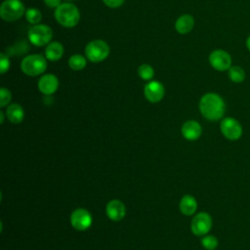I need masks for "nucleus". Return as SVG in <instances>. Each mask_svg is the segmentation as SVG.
Masks as SVG:
<instances>
[{
	"label": "nucleus",
	"instance_id": "nucleus-29",
	"mask_svg": "<svg viewBox=\"0 0 250 250\" xmlns=\"http://www.w3.org/2000/svg\"><path fill=\"white\" fill-rule=\"evenodd\" d=\"M0 117H1L0 122H1V123H3V122H4V113H3L2 111H0Z\"/></svg>",
	"mask_w": 250,
	"mask_h": 250
},
{
	"label": "nucleus",
	"instance_id": "nucleus-6",
	"mask_svg": "<svg viewBox=\"0 0 250 250\" xmlns=\"http://www.w3.org/2000/svg\"><path fill=\"white\" fill-rule=\"evenodd\" d=\"M25 13V8L20 0H5L0 8V16L6 21H15Z\"/></svg>",
	"mask_w": 250,
	"mask_h": 250
},
{
	"label": "nucleus",
	"instance_id": "nucleus-15",
	"mask_svg": "<svg viewBox=\"0 0 250 250\" xmlns=\"http://www.w3.org/2000/svg\"><path fill=\"white\" fill-rule=\"evenodd\" d=\"M193 25H194L193 18L188 14H185L180 18H178L175 23V28L179 33L187 34L189 31H191V29L193 28Z\"/></svg>",
	"mask_w": 250,
	"mask_h": 250
},
{
	"label": "nucleus",
	"instance_id": "nucleus-25",
	"mask_svg": "<svg viewBox=\"0 0 250 250\" xmlns=\"http://www.w3.org/2000/svg\"><path fill=\"white\" fill-rule=\"evenodd\" d=\"M10 68V60L8 55L1 53L0 54V72L1 74H4L7 72Z\"/></svg>",
	"mask_w": 250,
	"mask_h": 250
},
{
	"label": "nucleus",
	"instance_id": "nucleus-28",
	"mask_svg": "<svg viewBox=\"0 0 250 250\" xmlns=\"http://www.w3.org/2000/svg\"><path fill=\"white\" fill-rule=\"evenodd\" d=\"M246 47H247V49L250 51V36L246 39Z\"/></svg>",
	"mask_w": 250,
	"mask_h": 250
},
{
	"label": "nucleus",
	"instance_id": "nucleus-24",
	"mask_svg": "<svg viewBox=\"0 0 250 250\" xmlns=\"http://www.w3.org/2000/svg\"><path fill=\"white\" fill-rule=\"evenodd\" d=\"M12 99L11 92L6 88H1L0 90V106L4 107L7 105Z\"/></svg>",
	"mask_w": 250,
	"mask_h": 250
},
{
	"label": "nucleus",
	"instance_id": "nucleus-27",
	"mask_svg": "<svg viewBox=\"0 0 250 250\" xmlns=\"http://www.w3.org/2000/svg\"><path fill=\"white\" fill-rule=\"evenodd\" d=\"M62 0H44V3L50 7V8H57L59 7L62 3Z\"/></svg>",
	"mask_w": 250,
	"mask_h": 250
},
{
	"label": "nucleus",
	"instance_id": "nucleus-13",
	"mask_svg": "<svg viewBox=\"0 0 250 250\" xmlns=\"http://www.w3.org/2000/svg\"><path fill=\"white\" fill-rule=\"evenodd\" d=\"M125 213L126 209L124 204L117 199L109 201L106 205V215L112 221L122 220L125 216Z\"/></svg>",
	"mask_w": 250,
	"mask_h": 250
},
{
	"label": "nucleus",
	"instance_id": "nucleus-1",
	"mask_svg": "<svg viewBox=\"0 0 250 250\" xmlns=\"http://www.w3.org/2000/svg\"><path fill=\"white\" fill-rule=\"evenodd\" d=\"M199 109L206 119L217 121L224 116L226 104L222 97L218 94L207 93L200 99Z\"/></svg>",
	"mask_w": 250,
	"mask_h": 250
},
{
	"label": "nucleus",
	"instance_id": "nucleus-18",
	"mask_svg": "<svg viewBox=\"0 0 250 250\" xmlns=\"http://www.w3.org/2000/svg\"><path fill=\"white\" fill-rule=\"evenodd\" d=\"M7 118L14 124H18L21 122L24 116V112L22 107L19 104H13L9 105L6 109Z\"/></svg>",
	"mask_w": 250,
	"mask_h": 250
},
{
	"label": "nucleus",
	"instance_id": "nucleus-21",
	"mask_svg": "<svg viewBox=\"0 0 250 250\" xmlns=\"http://www.w3.org/2000/svg\"><path fill=\"white\" fill-rule=\"evenodd\" d=\"M25 19L29 23L35 25L41 21L42 15L39 10L35 8H29L25 11Z\"/></svg>",
	"mask_w": 250,
	"mask_h": 250
},
{
	"label": "nucleus",
	"instance_id": "nucleus-26",
	"mask_svg": "<svg viewBox=\"0 0 250 250\" xmlns=\"http://www.w3.org/2000/svg\"><path fill=\"white\" fill-rule=\"evenodd\" d=\"M103 1L109 8H118L124 3V0H103Z\"/></svg>",
	"mask_w": 250,
	"mask_h": 250
},
{
	"label": "nucleus",
	"instance_id": "nucleus-14",
	"mask_svg": "<svg viewBox=\"0 0 250 250\" xmlns=\"http://www.w3.org/2000/svg\"><path fill=\"white\" fill-rule=\"evenodd\" d=\"M202 133L201 126L198 122L194 120H188L185 122L182 126V134L185 139L188 141H195L197 140Z\"/></svg>",
	"mask_w": 250,
	"mask_h": 250
},
{
	"label": "nucleus",
	"instance_id": "nucleus-9",
	"mask_svg": "<svg viewBox=\"0 0 250 250\" xmlns=\"http://www.w3.org/2000/svg\"><path fill=\"white\" fill-rule=\"evenodd\" d=\"M212 227V218L206 212L198 213L191 221V231L198 236L205 235Z\"/></svg>",
	"mask_w": 250,
	"mask_h": 250
},
{
	"label": "nucleus",
	"instance_id": "nucleus-2",
	"mask_svg": "<svg viewBox=\"0 0 250 250\" xmlns=\"http://www.w3.org/2000/svg\"><path fill=\"white\" fill-rule=\"evenodd\" d=\"M55 19L64 27H73L79 22L80 13L74 4L65 2L56 8Z\"/></svg>",
	"mask_w": 250,
	"mask_h": 250
},
{
	"label": "nucleus",
	"instance_id": "nucleus-20",
	"mask_svg": "<svg viewBox=\"0 0 250 250\" xmlns=\"http://www.w3.org/2000/svg\"><path fill=\"white\" fill-rule=\"evenodd\" d=\"M86 59L79 54L72 55L68 60V65L73 70H81L86 66Z\"/></svg>",
	"mask_w": 250,
	"mask_h": 250
},
{
	"label": "nucleus",
	"instance_id": "nucleus-5",
	"mask_svg": "<svg viewBox=\"0 0 250 250\" xmlns=\"http://www.w3.org/2000/svg\"><path fill=\"white\" fill-rule=\"evenodd\" d=\"M28 39L32 45L41 47L49 44L53 38V30L46 24H35L29 28Z\"/></svg>",
	"mask_w": 250,
	"mask_h": 250
},
{
	"label": "nucleus",
	"instance_id": "nucleus-11",
	"mask_svg": "<svg viewBox=\"0 0 250 250\" xmlns=\"http://www.w3.org/2000/svg\"><path fill=\"white\" fill-rule=\"evenodd\" d=\"M145 97L150 103H158L164 97V86L158 81H150L145 86Z\"/></svg>",
	"mask_w": 250,
	"mask_h": 250
},
{
	"label": "nucleus",
	"instance_id": "nucleus-4",
	"mask_svg": "<svg viewBox=\"0 0 250 250\" xmlns=\"http://www.w3.org/2000/svg\"><path fill=\"white\" fill-rule=\"evenodd\" d=\"M85 55L92 62H100L109 55V46L104 40H93L85 47Z\"/></svg>",
	"mask_w": 250,
	"mask_h": 250
},
{
	"label": "nucleus",
	"instance_id": "nucleus-3",
	"mask_svg": "<svg viewBox=\"0 0 250 250\" xmlns=\"http://www.w3.org/2000/svg\"><path fill=\"white\" fill-rule=\"evenodd\" d=\"M47 68L46 57L39 54L28 55L21 62V71L28 76H37L42 74Z\"/></svg>",
	"mask_w": 250,
	"mask_h": 250
},
{
	"label": "nucleus",
	"instance_id": "nucleus-8",
	"mask_svg": "<svg viewBox=\"0 0 250 250\" xmlns=\"http://www.w3.org/2000/svg\"><path fill=\"white\" fill-rule=\"evenodd\" d=\"M209 63L218 71H226L231 66V57L228 52L218 49L209 55Z\"/></svg>",
	"mask_w": 250,
	"mask_h": 250
},
{
	"label": "nucleus",
	"instance_id": "nucleus-10",
	"mask_svg": "<svg viewBox=\"0 0 250 250\" xmlns=\"http://www.w3.org/2000/svg\"><path fill=\"white\" fill-rule=\"evenodd\" d=\"M71 226L77 230H86L91 227L92 217L91 214L82 208L76 209L70 216Z\"/></svg>",
	"mask_w": 250,
	"mask_h": 250
},
{
	"label": "nucleus",
	"instance_id": "nucleus-7",
	"mask_svg": "<svg viewBox=\"0 0 250 250\" xmlns=\"http://www.w3.org/2000/svg\"><path fill=\"white\" fill-rule=\"evenodd\" d=\"M221 132L230 141L238 140L242 135V126L238 120L233 117H227L221 121Z\"/></svg>",
	"mask_w": 250,
	"mask_h": 250
},
{
	"label": "nucleus",
	"instance_id": "nucleus-19",
	"mask_svg": "<svg viewBox=\"0 0 250 250\" xmlns=\"http://www.w3.org/2000/svg\"><path fill=\"white\" fill-rule=\"evenodd\" d=\"M228 74L229 79L234 83H241L245 80V77H246L244 69L237 65L230 66L229 69L228 70Z\"/></svg>",
	"mask_w": 250,
	"mask_h": 250
},
{
	"label": "nucleus",
	"instance_id": "nucleus-30",
	"mask_svg": "<svg viewBox=\"0 0 250 250\" xmlns=\"http://www.w3.org/2000/svg\"><path fill=\"white\" fill-rule=\"evenodd\" d=\"M66 1H71V0H66Z\"/></svg>",
	"mask_w": 250,
	"mask_h": 250
},
{
	"label": "nucleus",
	"instance_id": "nucleus-17",
	"mask_svg": "<svg viewBox=\"0 0 250 250\" xmlns=\"http://www.w3.org/2000/svg\"><path fill=\"white\" fill-rule=\"evenodd\" d=\"M197 208V202L192 195L187 194L180 201V210L184 215L190 216L194 214Z\"/></svg>",
	"mask_w": 250,
	"mask_h": 250
},
{
	"label": "nucleus",
	"instance_id": "nucleus-16",
	"mask_svg": "<svg viewBox=\"0 0 250 250\" xmlns=\"http://www.w3.org/2000/svg\"><path fill=\"white\" fill-rule=\"evenodd\" d=\"M63 55V46L57 41H53L45 48V57L47 60L55 62L60 60Z\"/></svg>",
	"mask_w": 250,
	"mask_h": 250
},
{
	"label": "nucleus",
	"instance_id": "nucleus-23",
	"mask_svg": "<svg viewBox=\"0 0 250 250\" xmlns=\"http://www.w3.org/2000/svg\"><path fill=\"white\" fill-rule=\"evenodd\" d=\"M201 244L207 250H215L218 246V239L214 235H205L201 239Z\"/></svg>",
	"mask_w": 250,
	"mask_h": 250
},
{
	"label": "nucleus",
	"instance_id": "nucleus-22",
	"mask_svg": "<svg viewBox=\"0 0 250 250\" xmlns=\"http://www.w3.org/2000/svg\"><path fill=\"white\" fill-rule=\"evenodd\" d=\"M138 73H139V76L142 79H144V80H150L153 77V75H154V70H153V68L149 64L144 63V64H141L139 66Z\"/></svg>",
	"mask_w": 250,
	"mask_h": 250
},
{
	"label": "nucleus",
	"instance_id": "nucleus-12",
	"mask_svg": "<svg viewBox=\"0 0 250 250\" xmlns=\"http://www.w3.org/2000/svg\"><path fill=\"white\" fill-rule=\"evenodd\" d=\"M59 87V80L54 74H45L38 81V89L44 95L54 94Z\"/></svg>",
	"mask_w": 250,
	"mask_h": 250
}]
</instances>
